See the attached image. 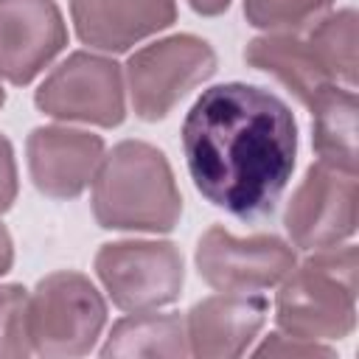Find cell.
Instances as JSON below:
<instances>
[{
	"mask_svg": "<svg viewBox=\"0 0 359 359\" xmlns=\"http://www.w3.org/2000/svg\"><path fill=\"white\" fill-rule=\"evenodd\" d=\"M216 73L213 48L194 34H174L135 50L126 62L132 109L140 121H163L194 87Z\"/></svg>",
	"mask_w": 359,
	"mask_h": 359,
	"instance_id": "5",
	"label": "cell"
},
{
	"mask_svg": "<svg viewBox=\"0 0 359 359\" xmlns=\"http://www.w3.org/2000/svg\"><path fill=\"white\" fill-rule=\"evenodd\" d=\"M95 275L123 311H154L180 297L182 252L171 241H109L95 252Z\"/></svg>",
	"mask_w": 359,
	"mask_h": 359,
	"instance_id": "6",
	"label": "cell"
},
{
	"mask_svg": "<svg viewBox=\"0 0 359 359\" xmlns=\"http://www.w3.org/2000/svg\"><path fill=\"white\" fill-rule=\"evenodd\" d=\"M17 199V163L8 137L0 135V213H6Z\"/></svg>",
	"mask_w": 359,
	"mask_h": 359,
	"instance_id": "21",
	"label": "cell"
},
{
	"mask_svg": "<svg viewBox=\"0 0 359 359\" xmlns=\"http://www.w3.org/2000/svg\"><path fill=\"white\" fill-rule=\"evenodd\" d=\"M28 292L17 283L0 286V359H22L28 356Z\"/></svg>",
	"mask_w": 359,
	"mask_h": 359,
	"instance_id": "19",
	"label": "cell"
},
{
	"mask_svg": "<svg viewBox=\"0 0 359 359\" xmlns=\"http://www.w3.org/2000/svg\"><path fill=\"white\" fill-rule=\"evenodd\" d=\"M266 297L222 292L199 300L185 320L188 353L199 359L241 356L266 320Z\"/></svg>",
	"mask_w": 359,
	"mask_h": 359,
	"instance_id": "12",
	"label": "cell"
},
{
	"mask_svg": "<svg viewBox=\"0 0 359 359\" xmlns=\"http://www.w3.org/2000/svg\"><path fill=\"white\" fill-rule=\"evenodd\" d=\"M320 70L334 84H356V11L342 8L320 17L303 36Z\"/></svg>",
	"mask_w": 359,
	"mask_h": 359,
	"instance_id": "17",
	"label": "cell"
},
{
	"mask_svg": "<svg viewBox=\"0 0 359 359\" xmlns=\"http://www.w3.org/2000/svg\"><path fill=\"white\" fill-rule=\"evenodd\" d=\"M188 334L180 314L135 311L112 325L101 356H185Z\"/></svg>",
	"mask_w": 359,
	"mask_h": 359,
	"instance_id": "16",
	"label": "cell"
},
{
	"mask_svg": "<svg viewBox=\"0 0 359 359\" xmlns=\"http://www.w3.org/2000/svg\"><path fill=\"white\" fill-rule=\"evenodd\" d=\"M255 356H334L331 348L311 342V339H297L283 337V334H269V339H264V345L255 348Z\"/></svg>",
	"mask_w": 359,
	"mask_h": 359,
	"instance_id": "20",
	"label": "cell"
},
{
	"mask_svg": "<svg viewBox=\"0 0 359 359\" xmlns=\"http://www.w3.org/2000/svg\"><path fill=\"white\" fill-rule=\"evenodd\" d=\"M107 323V303L81 272H50L28 294V337L39 356H84Z\"/></svg>",
	"mask_w": 359,
	"mask_h": 359,
	"instance_id": "4",
	"label": "cell"
},
{
	"mask_svg": "<svg viewBox=\"0 0 359 359\" xmlns=\"http://www.w3.org/2000/svg\"><path fill=\"white\" fill-rule=\"evenodd\" d=\"M67 45L53 0H0V76L17 87L34 81Z\"/></svg>",
	"mask_w": 359,
	"mask_h": 359,
	"instance_id": "10",
	"label": "cell"
},
{
	"mask_svg": "<svg viewBox=\"0 0 359 359\" xmlns=\"http://www.w3.org/2000/svg\"><path fill=\"white\" fill-rule=\"evenodd\" d=\"M359 252L353 244L328 247L306 258L280 280L275 323L297 339H345L356 325Z\"/></svg>",
	"mask_w": 359,
	"mask_h": 359,
	"instance_id": "3",
	"label": "cell"
},
{
	"mask_svg": "<svg viewBox=\"0 0 359 359\" xmlns=\"http://www.w3.org/2000/svg\"><path fill=\"white\" fill-rule=\"evenodd\" d=\"M6 104V90H3V84H0V107Z\"/></svg>",
	"mask_w": 359,
	"mask_h": 359,
	"instance_id": "24",
	"label": "cell"
},
{
	"mask_svg": "<svg viewBox=\"0 0 359 359\" xmlns=\"http://www.w3.org/2000/svg\"><path fill=\"white\" fill-rule=\"evenodd\" d=\"M180 135L188 174L213 208L241 222L272 216L297 157L286 101L255 84H216L194 101Z\"/></svg>",
	"mask_w": 359,
	"mask_h": 359,
	"instance_id": "1",
	"label": "cell"
},
{
	"mask_svg": "<svg viewBox=\"0 0 359 359\" xmlns=\"http://www.w3.org/2000/svg\"><path fill=\"white\" fill-rule=\"evenodd\" d=\"M28 174L39 194L50 199L79 196L95 177L104 140L84 129L36 126L25 140Z\"/></svg>",
	"mask_w": 359,
	"mask_h": 359,
	"instance_id": "11",
	"label": "cell"
},
{
	"mask_svg": "<svg viewBox=\"0 0 359 359\" xmlns=\"http://www.w3.org/2000/svg\"><path fill=\"white\" fill-rule=\"evenodd\" d=\"M334 0H244V17L250 25L275 31H303L320 20Z\"/></svg>",
	"mask_w": 359,
	"mask_h": 359,
	"instance_id": "18",
	"label": "cell"
},
{
	"mask_svg": "<svg viewBox=\"0 0 359 359\" xmlns=\"http://www.w3.org/2000/svg\"><path fill=\"white\" fill-rule=\"evenodd\" d=\"M34 104L56 121L95 123L104 129L118 126L126 118L121 65L98 53L76 50L45 76L34 93Z\"/></svg>",
	"mask_w": 359,
	"mask_h": 359,
	"instance_id": "7",
	"label": "cell"
},
{
	"mask_svg": "<svg viewBox=\"0 0 359 359\" xmlns=\"http://www.w3.org/2000/svg\"><path fill=\"white\" fill-rule=\"evenodd\" d=\"M11 264H14V244H11L8 230L0 224V278L11 269Z\"/></svg>",
	"mask_w": 359,
	"mask_h": 359,
	"instance_id": "22",
	"label": "cell"
},
{
	"mask_svg": "<svg viewBox=\"0 0 359 359\" xmlns=\"http://www.w3.org/2000/svg\"><path fill=\"white\" fill-rule=\"evenodd\" d=\"M70 17L84 45L123 53L177 20L174 0H70Z\"/></svg>",
	"mask_w": 359,
	"mask_h": 359,
	"instance_id": "13",
	"label": "cell"
},
{
	"mask_svg": "<svg viewBox=\"0 0 359 359\" xmlns=\"http://www.w3.org/2000/svg\"><path fill=\"white\" fill-rule=\"evenodd\" d=\"M188 6L202 17H216L230 8V0H188Z\"/></svg>",
	"mask_w": 359,
	"mask_h": 359,
	"instance_id": "23",
	"label": "cell"
},
{
	"mask_svg": "<svg viewBox=\"0 0 359 359\" xmlns=\"http://www.w3.org/2000/svg\"><path fill=\"white\" fill-rule=\"evenodd\" d=\"M244 59L250 67L275 76L303 107H309L320 90L334 84L320 70L306 39L297 31H275V34L250 39Z\"/></svg>",
	"mask_w": 359,
	"mask_h": 359,
	"instance_id": "14",
	"label": "cell"
},
{
	"mask_svg": "<svg viewBox=\"0 0 359 359\" xmlns=\"http://www.w3.org/2000/svg\"><path fill=\"white\" fill-rule=\"evenodd\" d=\"M309 109L317 157L345 174H356V93L351 87L328 84L317 93Z\"/></svg>",
	"mask_w": 359,
	"mask_h": 359,
	"instance_id": "15",
	"label": "cell"
},
{
	"mask_svg": "<svg viewBox=\"0 0 359 359\" xmlns=\"http://www.w3.org/2000/svg\"><path fill=\"white\" fill-rule=\"evenodd\" d=\"M283 224L300 250H328L351 238L356 230V174L323 160L311 163L286 205Z\"/></svg>",
	"mask_w": 359,
	"mask_h": 359,
	"instance_id": "9",
	"label": "cell"
},
{
	"mask_svg": "<svg viewBox=\"0 0 359 359\" xmlns=\"http://www.w3.org/2000/svg\"><path fill=\"white\" fill-rule=\"evenodd\" d=\"M93 216L104 230H174L182 196L165 154L146 140L112 146L93 177Z\"/></svg>",
	"mask_w": 359,
	"mask_h": 359,
	"instance_id": "2",
	"label": "cell"
},
{
	"mask_svg": "<svg viewBox=\"0 0 359 359\" xmlns=\"http://www.w3.org/2000/svg\"><path fill=\"white\" fill-rule=\"evenodd\" d=\"M294 264V250L278 236L236 238L222 224H213L196 244L199 278L219 292L250 294L272 289L292 272Z\"/></svg>",
	"mask_w": 359,
	"mask_h": 359,
	"instance_id": "8",
	"label": "cell"
}]
</instances>
